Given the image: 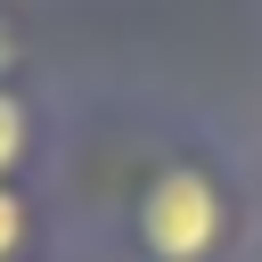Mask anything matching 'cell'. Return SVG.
Segmentation results:
<instances>
[{
	"label": "cell",
	"mask_w": 262,
	"mask_h": 262,
	"mask_svg": "<svg viewBox=\"0 0 262 262\" xmlns=\"http://www.w3.org/2000/svg\"><path fill=\"white\" fill-rule=\"evenodd\" d=\"M229 221H237V213H229V188H221V172L196 164V156L156 164V172L139 180V196H131V246H139L147 262H221Z\"/></svg>",
	"instance_id": "1"
},
{
	"label": "cell",
	"mask_w": 262,
	"mask_h": 262,
	"mask_svg": "<svg viewBox=\"0 0 262 262\" xmlns=\"http://www.w3.org/2000/svg\"><path fill=\"white\" fill-rule=\"evenodd\" d=\"M41 106L16 90V82H0V180H25L33 164H41Z\"/></svg>",
	"instance_id": "2"
},
{
	"label": "cell",
	"mask_w": 262,
	"mask_h": 262,
	"mask_svg": "<svg viewBox=\"0 0 262 262\" xmlns=\"http://www.w3.org/2000/svg\"><path fill=\"white\" fill-rule=\"evenodd\" d=\"M41 246V205L25 180H0V262H33Z\"/></svg>",
	"instance_id": "3"
},
{
	"label": "cell",
	"mask_w": 262,
	"mask_h": 262,
	"mask_svg": "<svg viewBox=\"0 0 262 262\" xmlns=\"http://www.w3.org/2000/svg\"><path fill=\"white\" fill-rule=\"evenodd\" d=\"M25 74V33H16V16L0 8V82H16Z\"/></svg>",
	"instance_id": "4"
}]
</instances>
